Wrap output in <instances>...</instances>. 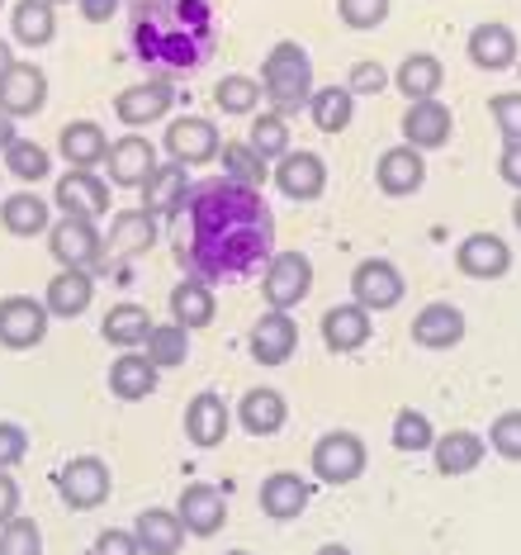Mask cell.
<instances>
[{
    "label": "cell",
    "instance_id": "54",
    "mask_svg": "<svg viewBox=\"0 0 521 555\" xmlns=\"http://www.w3.org/2000/svg\"><path fill=\"white\" fill-rule=\"evenodd\" d=\"M10 517H19V485L10 470H0V527H5Z\"/></svg>",
    "mask_w": 521,
    "mask_h": 555
},
{
    "label": "cell",
    "instance_id": "40",
    "mask_svg": "<svg viewBox=\"0 0 521 555\" xmlns=\"http://www.w3.org/2000/svg\"><path fill=\"white\" fill-rule=\"evenodd\" d=\"M261 81L257 77H243V72H233V77H223L213 86V105H219V115H233V119H247L257 115L261 105Z\"/></svg>",
    "mask_w": 521,
    "mask_h": 555
},
{
    "label": "cell",
    "instance_id": "11",
    "mask_svg": "<svg viewBox=\"0 0 521 555\" xmlns=\"http://www.w3.org/2000/svg\"><path fill=\"white\" fill-rule=\"evenodd\" d=\"M175 105V91L167 77H147V81H133L123 86L119 95H114V115L119 124H129V129H147V124L167 119Z\"/></svg>",
    "mask_w": 521,
    "mask_h": 555
},
{
    "label": "cell",
    "instance_id": "38",
    "mask_svg": "<svg viewBox=\"0 0 521 555\" xmlns=\"http://www.w3.org/2000/svg\"><path fill=\"white\" fill-rule=\"evenodd\" d=\"M147 333H152V313L143 305H114L105 319H100V337H105L109 347H119V351L143 347Z\"/></svg>",
    "mask_w": 521,
    "mask_h": 555
},
{
    "label": "cell",
    "instance_id": "39",
    "mask_svg": "<svg viewBox=\"0 0 521 555\" xmlns=\"http://www.w3.org/2000/svg\"><path fill=\"white\" fill-rule=\"evenodd\" d=\"M351 115H355V95L347 91V86H313V95H309L313 129L341 133V129H351Z\"/></svg>",
    "mask_w": 521,
    "mask_h": 555
},
{
    "label": "cell",
    "instance_id": "44",
    "mask_svg": "<svg viewBox=\"0 0 521 555\" xmlns=\"http://www.w3.org/2000/svg\"><path fill=\"white\" fill-rule=\"evenodd\" d=\"M247 147L257 157H265V162H279L289 153V124H285V115H251V129H247Z\"/></svg>",
    "mask_w": 521,
    "mask_h": 555
},
{
    "label": "cell",
    "instance_id": "12",
    "mask_svg": "<svg viewBox=\"0 0 521 555\" xmlns=\"http://www.w3.org/2000/svg\"><path fill=\"white\" fill-rule=\"evenodd\" d=\"M161 143H167L171 162H181V167H205V162H219L223 138H219V129H213V119L181 115V119H171V129H167Z\"/></svg>",
    "mask_w": 521,
    "mask_h": 555
},
{
    "label": "cell",
    "instance_id": "4",
    "mask_svg": "<svg viewBox=\"0 0 521 555\" xmlns=\"http://www.w3.org/2000/svg\"><path fill=\"white\" fill-rule=\"evenodd\" d=\"M261 295L265 309H299L313 295V261L303 251H275L261 267Z\"/></svg>",
    "mask_w": 521,
    "mask_h": 555
},
{
    "label": "cell",
    "instance_id": "57",
    "mask_svg": "<svg viewBox=\"0 0 521 555\" xmlns=\"http://www.w3.org/2000/svg\"><path fill=\"white\" fill-rule=\"evenodd\" d=\"M10 62H15V53H10V43L0 39V77H5V72H10Z\"/></svg>",
    "mask_w": 521,
    "mask_h": 555
},
{
    "label": "cell",
    "instance_id": "17",
    "mask_svg": "<svg viewBox=\"0 0 521 555\" xmlns=\"http://www.w3.org/2000/svg\"><path fill=\"white\" fill-rule=\"evenodd\" d=\"M271 181H275V191L285 199L309 205V199H317L327 191V162L317 153H295V147H289V153L271 167Z\"/></svg>",
    "mask_w": 521,
    "mask_h": 555
},
{
    "label": "cell",
    "instance_id": "50",
    "mask_svg": "<svg viewBox=\"0 0 521 555\" xmlns=\"http://www.w3.org/2000/svg\"><path fill=\"white\" fill-rule=\"evenodd\" d=\"M389 72L385 67H379V62L375 57H361V62H355V67H351V77H347V91L351 95H379V91H389Z\"/></svg>",
    "mask_w": 521,
    "mask_h": 555
},
{
    "label": "cell",
    "instance_id": "46",
    "mask_svg": "<svg viewBox=\"0 0 521 555\" xmlns=\"http://www.w3.org/2000/svg\"><path fill=\"white\" fill-rule=\"evenodd\" d=\"M0 555H43V532H38L34 517H10L0 527Z\"/></svg>",
    "mask_w": 521,
    "mask_h": 555
},
{
    "label": "cell",
    "instance_id": "48",
    "mask_svg": "<svg viewBox=\"0 0 521 555\" xmlns=\"http://www.w3.org/2000/svg\"><path fill=\"white\" fill-rule=\"evenodd\" d=\"M489 447L498 451L503 461H521V409H507V413H498V418H493Z\"/></svg>",
    "mask_w": 521,
    "mask_h": 555
},
{
    "label": "cell",
    "instance_id": "36",
    "mask_svg": "<svg viewBox=\"0 0 521 555\" xmlns=\"http://www.w3.org/2000/svg\"><path fill=\"white\" fill-rule=\"evenodd\" d=\"M57 5H48V0H19L15 10H10V34H15L19 48H48L57 39Z\"/></svg>",
    "mask_w": 521,
    "mask_h": 555
},
{
    "label": "cell",
    "instance_id": "18",
    "mask_svg": "<svg viewBox=\"0 0 521 555\" xmlns=\"http://www.w3.org/2000/svg\"><path fill=\"white\" fill-rule=\"evenodd\" d=\"M227 427H233V413H227L219 389H199V395L185 403V441L190 447H199V451L223 447Z\"/></svg>",
    "mask_w": 521,
    "mask_h": 555
},
{
    "label": "cell",
    "instance_id": "25",
    "mask_svg": "<svg viewBox=\"0 0 521 555\" xmlns=\"http://www.w3.org/2000/svg\"><path fill=\"white\" fill-rule=\"evenodd\" d=\"M465 53H469V62H474L479 72H507V67H517L521 48H517V34L507 29L503 20H484V24L469 29Z\"/></svg>",
    "mask_w": 521,
    "mask_h": 555
},
{
    "label": "cell",
    "instance_id": "60",
    "mask_svg": "<svg viewBox=\"0 0 521 555\" xmlns=\"http://www.w3.org/2000/svg\"><path fill=\"white\" fill-rule=\"evenodd\" d=\"M219 555H251V551H219Z\"/></svg>",
    "mask_w": 521,
    "mask_h": 555
},
{
    "label": "cell",
    "instance_id": "34",
    "mask_svg": "<svg viewBox=\"0 0 521 555\" xmlns=\"http://www.w3.org/2000/svg\"><path fill=\"white\" fill-rule=\"evenodd\" d=\"M0 229H5L10 237H38L53 229V205H48L43 195L34 191H15L0 205Z\"/></svg>",
    "mask_w": 521,
    "mask_h": 555
},
{
    "label": "cell",
    "instance_id": "13",
    "mask_svg": "<svg viewBox=\"0 0 521 555\" xmlns=\"http://www.w3.org/2000/svg\"><path fill=\"white\" fill-rule=\"evenodd\" d=\"M399 129H403V143H408V147H417V153H437V147L451 143L455 115H451V105H441L437 95H431V100H408Z\"/></svg>",
    "mask_w": 521,
    "mask_h": 555
},
{
    "label": "cell",
    "instance_id": "37",
    "mask_svg": "<svg viewBox=\"0 0 521 555\" xmlns=\"http://www.w3.org/2000/svg\"><path fill=\"white\" fill-rule=\"evenodd\" d=\"M152 389H157V365L147 357H133V351H123V357L109 361V395L123 399V403H138L147 399Z\"/></svg>",
    "mask_w": 521,
    "mask_h": 555
},
{
    "label": "cell",
    "instance_id": "62",
    "mask_svg": "<svg viewBox=\"0 0 521 555\" xmlns=\"http://www.w3.org/2000/svg\"><path fill=\"white\" fill-rule=\"evenodd\" d=\"M0 5H5V0H0Z\"/></svg>",
    "mask_w": 521,
    "mask_h": 555
},
{
    "label": "cell",
    "instance_id": "19",
    "mask_svg": "<svg viewBox=\"0 0 521 555\" xmlns=\"http://www.w3.org/2000/svg\"><path fill=\"white\" fill-rule=\"evenodd\" d=\"M157 247V219L147 209H119L105 233V257L109 261H133Z\"/></svg>",
    "mask_w": 521,
    "mask_h": 555
},
{
    "label": "cell",
    "instance_id": "41",
    "mask_svg": "<svg viewBox=\"0 0 521 555\" xmlns=\"http://www.w3.org/2000/svg\"><path fill=\"white\" fill-rule=\"evenodd\" d=\"M219 162H223V176H227V181L251 185V191H261V185L271 181V162L251 153L247 138H243V143H223V147H219Z\"/></svg>",
    "mask_w": 521,
    "mask_h": 555
},
{
    "label": "cell",
    "instance_id": "61",
    "mask_svg": "<svg viewBox=\"0 0 521 555\" xmlns=\"http://www.w3.org/2000/svg\"><path fill=\"white\" fill-rule=\"evenodd\" d=\"M48 5H67V0H48Z\"/></svg>",
    "mask_w": 521,
    "mask_h": 555
},
{
    "label": "cell",
    "instance_id": "56",
    "mask_svg": "<svg viewBox=\"0 0 521 555\" xmlns=\"http://www.w3.org/2000/svg\"><path fill=\"white\" fill-rule=\"evenodd\" d=\"M15 124H19V119H10L5 109H0V153H5V147L15 143V138H19V133H15Z\"/></svg>",
    "mask_w": 521,
    "mask_h": 555
},
{
    "label": "cell",
    "instance_id": "7",
    "mask_svg": "<svg viewBox=\"0 0 521 555\" xmlns=\"http://www.w3.org/2000/svg\"><path fill=\"white\" fill-rule=\"evenodd\" d=\"M403 295H408V281H403V271L393 267L389 257H365L361 267L351 271V299L361 309L385 313L393 305H403Z\"/></svg>",
    "mask_w": 521,
    "mask_h": 555
},
{
    "label": "cell",
    "instance_id": "49",
    "mask_svg": "<svg viewBox=\"0 0 521 555\" xmlns=\"http://www.w3.org/2000/svg\"><path fill=\"white\" fill-rule=\"evenodd\" d=\"M489 115L498 124L503 143H521V91H503L489 100Z\"/></svg>",
    "mask_w": 521,
    "mask_h": 555
},
{
    "label": "cell",
    "instance_id": "6",
    "mask_svg": "<svg viewBox=\"0 0 521 555\" xmlns=\"http://www.w3.org/2000/svg\"><path fill=\"white\" fill-rule=\"evenodd\" d=\"M365 461H370L365 441L355 433H347V427H337V433H323L313 441L309 470L323 479V485H351V479L365 475Z\"/></svg>",
    "mask_w": 521,
    "mask_h": 555
},
{
    "label": "cell",
    "instance_id": "24",
    "mask_svg": "<svg viewBox=\"0 0 521 555\" xmlns=\"http://www.w3.org/2000/svg\"><path fill=\"white\" fill-rule=\"evenodd\" d=\"M375 333V313L361 309L351 299V305H333L323 313V347L337 351V357H351V351H361L365 343H370Z\"/></svg>",
    "mask_w": 521,
    "mask_h": 555
},
{
    "label": "cell",
    "instance_id": "26",
    "mask_svg": "<svg viewBox=\"0 0 521 555\" xmlns=\"http://www.w3.org/2000/svg\"><path fill=\"white\" fill-rule=\"evenodd\" d=\"M309 499H313V485L295 470H275L261 479V513L271 517V522H295V517H303Z\"/></svg>",
    "mask_w": 521,
    "mask_h": 555
},
{
    "label": "cell",
    "instance_id": "22",
    "mask_svg": "<svg viewBox=\"0 0 521 555\" xmlns=\"http://www.w3.org/2000/svg\"><path fill=\"white\" fill-rule=\"evenodd\" d=\"M190 185H195L190 181V167H181V162H157L152 176L143 181V209L152 219H175L190 199Z\"/></svg>",
    "mask_w": 521,
    "mask_h": 555
},
{
    "label": "cell",
    "instance_id": "45",
    "mask_svg": "<svg viewBox=\"0 0 521 555\" xmlns=\"http://www.w3.org/2000/svg\"><path fill=\"white\" fill-rule=\"evenodd\" d=\"M431 441H437V433H431V418L422 409H399L393 413V447L399 451L417 456V451H431Z\"/></svg>",
    "mask_w": 521,
    "mask_h": 555
},
{
    "label": "cell",
    "instance_id": "59",
    "mask_svg": "<svg viewBox=\"0 0 521 555\" xmlns=\"http://www.w3.org/2000/svg\"><path fill=\"white\" fill-rule=\"evenodd\" d=\"M512 223L521 229V191H517V199H512Z\"/></svg>",
    "mask_w": 521,
    "mask_h": 555
},
{
    "label": "cell",
    "instance_id": "52",
    "mask_svg": "<svg viewBox=\"0 0 521 555\" xmlns=\"http://www.w3.org/2000/svg\"><path fill=\"white\" fill-rule=\"evenodd\" d=\"M91 555H143L133 532H123V527H105V532L95 537V551Z\"/></svg>",
    "mask_w": 521,
    "mask_h": 555
},
{
    "label": "cell",
    "instance_id": "47",
    "mask_svg": "<svg viewBox=\"0 0 521 555\" xmlns=\"http://www.w3.org/2000/svg\"><path fill=\"white\" fill-rule=\"evenodd\" d=\"M389 5L393 0H337V20L355 34H370L389 20Z\"/></svg>",
    "mask_w": 521,
    "mask_h": 555
},
{
    "label": "cell",
    "instance_id": "3",
    "mask_svg": "<svg viewBox=\"0 0 521 555\" xmlns=\"http://www.w3.org/2000/svg\"><path fill=\"white\" fill-rule=\"evenodd\" d=\"M261 95L271 100L275 115H299L309 109V95H313V57L309 48L295 43V39H279L271 53L261 62Z\"/></svg>",
    "mask_w": 521,
    "mask_h": 555
},
{
    "label": "cell",
    "instance_id": "27",
    "mask_svg": "<svg viewBox=\"0 0 521 555\" xmlns=\"http://www.w3.org/2000/svg\"><path fill=\"white\" fill-rule=\"evenodd\" d=\"M465 337V313L451 299H431V305L413 319V343L427 351H451Z\"/></svg>",
    "mask_w": 521,
    "mask_h": 555
},
{
    "label": "cell",
    "instance_id": "32",
    "mask_svg": "<svg viewBox=\"0 0 521 555\" xmlns=\"http://www.w3.org/2000/svg\"><path fill=\"white\" fill-rule=\"evenodd\" d=\"M285 418H289V403L279 389H265V385L247 389L243 403H237V423H243V433H251V437H275L279 427H285Z\"/></svg>",
    "mask_w": 521,
    "mask_h": 555
},
{
    "label": "cell",
    "instance_id": "1",
    "mask_svg": "<svg viewBox=\"0 0 521 555\" xmlns=\"http://www.w3.org/2000/svg\"><path fill=\"white\" fill-rule=\"evenodd\" d=\"M275 219L265 209L261 191L237 185L227 176L190 185L185 209L175 214V261L185 275L209 285H233L261 275L275 257Z\"/></svg>",
    "mask_w": 521,
    "mask_h": 555
},
{
    "label": "cell",
    "instance_id": "58",
    "mask_svg": "<svg viewBox=\"0 0 521 555\" xmlns=\"http://www.w3.org/2000/svg\"><path fill=\"white\" fill-rule=\"evenodd\" d=\"M313 555H351V546H337V541H327V546H317Z\"/></svg>",
    "mask_w": 521,
    "mask_h": 555
},
{
    "label": "cell",
    "instance_id": "29",
    "mask_svg": "<svg viewBox=\"0 0 521 555\" xmlns=\"http://www.w3.org/2000/svg\"><path fill=\"white\" fill-rule=\"evenodd\" d=\"M171 323H181L185 333H195V327H209L213 313H219V299H213V285L209 281H195V275H185V281L171 285Z\"/></svg>",
    "mask_w": 521,
    "mask_h": 555
},
{
    "label": "cell",
    "instance_id": "30",
    "mask_svg": "<svg viewBox=\"0 0 521 555\" xmlns=\"http://www.w3.org/2000/svg\"><path fill=\"white\" fill-rule=\"evenodd\" d=\"M57 153L67 157V167H81V171H95L105 167V153H109V138L95 119H76L57 133Z\"/></svg>",
    "mask_w": 521,
    "mask_h": 555
},
{
    "label": "cell",
    "instance_id": "53",
    "mask_svg": "<svg viewBox=\"0 0 521 555\" xmlns=\"http://www.w3.org/2000/svg\"><path fill=\"white\" fill-rule=\"evenodd\" d=\"M498 176L512 191H521V143H503V153H498Z\"/></svg>",
    "mask_w": 521,
    "mask_h": 555
},
{
    "label": "cell",
    "instance_id": "16",
    "mask_svg": "<svg viewBox=\"0 0 521 555\" xmlns=\"http://www.w3.org/2000/svg\"><path fill=\"white\" fill-rule=\"evenodd\" d=\"M152 167H157V147H152L143 133L114 138L109 153H105V176H109V185H119V191H143Z\"/></svg>",
    "mask_w": 521,
    "mask_h": 555
},
{
    "label": "cell",
    "instance_id": "15",
    "mask_svg": "<svg viewBox=\"0 0 521 555\" xmlns=\"http://www.w3.org/2000/svg\"><path fill=\"white\" fill-rule=\"evenodd\" d=\"M247 351H251V361H261V365H285L299 351V323L289 319L285 309H265L247 333Z\"/></svg>",
    "mask_w": 521,
    "mask_h": 555
},
{
    "label": "cell",
    "instance_id": "10",
    "mask_svg": "<svg viewBox=\"0 0 521 555\" xmlns=\"http://www.w3.org/2000/svg\"><path fill=\"white\" fill-rule=\"evenodd\" d=\"M175 517L185 522L190 537H219L227 522V494L209 479H190L175 499Z\"/></svg>",
    "mask_w": 521,
    "mask_h": 555
},
{
    "label": "cell",
    "instance_id": "5",
    "mask_svg": "<svg viewBox=\"0 0 521 555\" xmlns=\"http://www.w3.org/2000/svg\"><path fill=\"white\" fill-rule=\"evenodd\" d=\"M48 251L57 257V267L71 271H91L105 261V233L95 229V219H81V214H62V219L48 229Z\"/></svg>",
    "mask_w": 521,
    "mask_h": 555
},
{
    "label": "cell",
    "instance_id": "35",
    "mask_svg": "<svg viewBox=\"0 0 521 555\" xmlns=\"http://www.w3.org/2000/svg\"><path fill=\"white\" fill-rule=\"evenodd\" d=\"M446 81V67H441L437 53H408L393 67V91L408 100H431Z\"/></svg>",
    "mask_w": 521,
    "mask_h": 555
},
{
    "label": "cell",
    "instance_id": "2",
    "mask_svg": "<svg viewBox=\"0 0 521 555\" xmlns=\"http://www.w3.org/2000/svg\"><path fill=\"white\" fill-rule=\"evenodd\" d=\"M129 39L147 67L195 72L219 43V24H213L209 0H138Z\"/></svg>",
    "mask_w": 521,
    "mask_h": 555
},
{
    "label": "cell",
    "instance_id": "28",
    "mask_svg": "<svg viewBox=\"0 0 521 555\" xmlns=\"http://www.w3.org/2000/svg\"><path fill=\"white\" fill-rule=\"evenodd\" d=\"M91 299H95V281H91V271H71V267H62L53 281H48L43 289V305L53 319H81L86 309H91Z\"/></svg>",
    "mask_w": 521,
    "mask_h": 555
},
{
    "label": "cell",
    "instance_id": "14",
    "mask_svg": "<svg viewBox=\"0 0 521 555\" xmlns=\"http://www.w3.org/2000/svg\"><path fill=\"white\" fill-rule=\"evenodd\" d=\"M48 105V72L38 62H10V72L0 77V109L10 119H29Z\"/></svg>",
    "mask_w": 521,
    "mask_h": 555
},
{
    "label": "cell",
    "instance_id": "9",
    "mask_svg": "<svg viewBox=\"0 0 521 555\" xmlns=\"http://www.w3.org/2000/svg\"><path fill=\"white\" fill-rule=\"evenodd\" d=\"M48 323H53V313H48L43 299L34 295H5L0 299V347L5 351H29L48 337Z\"/></svg>",
    "mask_w": 521,
    "mask_h": 555
},
{
    "label": "cell",
    "instance_id": "20",
    "mask_svg": "<svg viewBox=\"0 0 521 555\" xmlns=\"http://www.w3.org/2000/svg\"><path fill=\"white\" fill-rule=\"evenodd\" d=\"M455 267L469 281H503L512 271V247L503 243L498 233H469L460 247H455Z\"/></svg>",
    "mask_w": 521,
    "mask_h": 555
},
{
    "label": "cell",
    "instance_id": "8",
    "mask_svg": "<svg viewBox=\"0 0 521 555\" xmlns=\"http://www.w3.org/2000/svg\"><path fill=\"white\" fill-rule=\"evenodd\" d=\"M109 465L100 461V456H76V461H67L57 470V499L67 503L71 513H91V508H100V503L109 499Z\"/></svg>",
    "mask_w": 521,
    "mask_h": 555
},
{
    "label": "cell",
    "instance_id": "21",
    "mask_svg": "<svg viewBox=\"0 0 521 555\" xmlns=\"http://www.w3.org/2000/svg\"><path fill=\"white\" fill-rule=\"evenodd\" d=\"M53 205L62 214H81V219H105V214H109V181H105V176H95V171L71 167L57 181Z\"/></svg>",
    "mask_w": 521,
    "mask_h": 555
},
{
    "label": "cell",
    "instance_id": "43",
    "mask_svg": "<svg viewBox=\"0 0 521 555\" xmlns=\"http://www.w3.org/2000/svg\"><path fill=\"white\" fill-rule=\"evenodd\" d=\"M0 157H5V171H10V176H19L24 185L43 181V176L53 171V157H48V147H43V143H34V138H15V143H10Z\"/></svg>",
    "mask_w": 521,
    "mask_h": 555
},
{
    "label": "cell",
    "instance_id": "33",
    "mask_svg": "<svg viewBox=\"0 0 521 555\" xmlns=\"http://www.w3.org/2000/svg\"><path fill=\"white\" fill-rule=\"evenodd\" d=\"M133 537L143 555H175L185 546V522L175 517V508H143L133 522Z\"/></svg>",
    "mask_w": 521,
    "mask_h": 555
},
{
    "label": "cell",
    "instance_id": "23",
    "mask_svg": "<svg viewBox=\"0 0 521 555\" xmlns=\"http://www.w3.org/2000/svg\"><path fill=\"white\" fill-rule=\"evenodd\" d=\"M422 181H427V162H422L417 147L399 143V147H389V153H379V162H375V185L389 199L417 195V191H422Z\"/></svg>",
    "mask_w": 521,
    "mask_h": 555
},
{
    "label": "cell",
    "instance_id": "51",
    "mask_svg": "<svg viewBox=\"0 0 521 555\" xmlns=\"http://www.w3.org/2000/svg\"><path fill=\"white\" fill-rule=\"evenodd\" d=\"M24 456H29V433L19 423H0V470L19 465Z\"/></svg>",
    "mask_w": 521,
    "mask_h": 555
},
{
    "label": "cell",
    "instance_id": "55",
    "mask_svg": "<svg viewBox=\"0 0 521 555\" xmlns=\"http://www.w3.org/2000/svg\"><path fill=\"white\" fill-rule=\"evenodd\" d=\"M76 5H81V15L91 20V24H109L114 15H119L123 0H76Z\"/></svg>",
    "mask_w": 521,
    "mask_h": 555
},
{
    "label": "cell",
    "instance_id": "42",
    "mask_svg": "<svg viewBox=\"0 0 521 555\" xmlns=\"http://www.w3.org/2000/svg\"><path fill=\"white\" fill-rule=\"evenodd\" d=\"M143 351H147V361L157 365V371L185 365V357H190V333H185L181 323H152Z\"/></svg>",
    "mask_w": 521,
    "mask_h": 555
},
{
    "label": "cell",
    "instance_id": "31",
    "mask_svg": "<svg viewBox=\"0 0 521 555\" xmlns=\"http://www.w3.org/2000/svg\"><path fill=\"white\" fill-rule=\"evenodd\" d=\"M489 441L479 433H469V427H455V433H441L431 441V461H437L441 475H469L479 470V461H484Z\"/></svg>",
    "mask_w": 521,
    "mask_h": 555
}]
</instances>
